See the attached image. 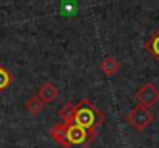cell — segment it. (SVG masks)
Masks as SVG:
<instances>
[{
	"mask_svg": "<svg viewBox=\"0 0 159 148\" xmlns=\"http://www.w3.org/2000/svg\"><path fill=\"white\" fill-rule=\"evenodd\" d=\"M50 136L57 145L63 148H87L96 141L98 133H91L71 120L54 123L50 130Z\"/></svg>",
	"mask_w": 159,
	"mask_h": 148,
	"instance_id": "6da1fadb",
	"label": "cell"
},
{
	"mask_svg": "<svg viewBox=\"0 0 159 148\" xmlns=\"http://www.w3.org/2000/svg\"><path fill=\"white\" fill-rule=\"evenodd\" d=\"M105 114L90 100V99H82L77 103H74V113H73V122L77 123L79 127L98 133V128L105 123Z\"/></svg>",
	"mask_w": 159,
	"mask_h": 148,
	"instance_id": "7a4b0ae2",
	"label": "cell"
},
{
	"mask_svg": "<svg viewBox=\"0 0 159 148\" xmlns=\"http://www.w3.org/2000/svg\"><path fill=\"white\" fill-rule=\"evenodd\" d=\"M125 120H127V123H128L133 130H136L138 133H142V131H145V128H148V125L155 120V116H153V113L150 111V108L142 106V105L138 103V105L127 114Z\"/></svg>",
	"mask_w": 159,
	"mask_h": 148,
	"instance_id": "3957f363",
	"label": "cell"
},
{
	"mask_svg": "<svg viewBox=\"0 0 159 148\" xmlns=\"http://www.w3.org/2000/svg\"><path fill=\"white\" fill-rule=\"evenodd\" d=\"M134 97L138 100L139 105L142 106H153L159 102V88L156 83L153 82H145L144 85H141L138 88V91L134 93Z\"/></svg>",
	"mask_w": 159,
	"mask_h": 148,
	"instance_id": "277c9868",
	"label": "cell"
},
{
	"mask_svg": "<svg viewBox=\"0 0 159 148\" xmlns=\"http://www.w3.org/2000/svg\"><path fill=\"white\" fill-rule=\"evenodd\" d=\"M36 96L40 99L45 105H51L54 100L59 97V90H57V87L54 85L53 82H45L39 88V91H37Z\"/></svg>",
	"mask_w": 159,
	"mask_h": 148,
	"instance_id": "5b68a950",
	"label": "cell"
},
{
	"mask_svg": "<svg viewBox=\"0 0 159 148\" xmlns=\"http://www.w3.org/2000/svg\"><path fill=\"white\" fill-rule=\"evenodd\" d=\"M144 48H145L147 52H150V54L153 56V59H155V60H158L159 62V29L155 33V34H152V36L145 40Z\"/></svg>",
	"mask_w": 159,
	"mask_h": 148,
	"instance_id": "8992f818",
	"label": "cell"
},
{
	"mask_svg": "<svg viewBox=\"0 0 159 148\" xmlns=\"http://www.w3.org/2000/svg\"><path fill=\"white\" fill-rule=\"evenodd\" d=\"M119 68H120V65H119V62L114 57H105L101 62V71L104 74H107V76H114L119 71Z\"/></svg>",
	"mask_w": 159,
	"mask_h": 148,
	"instance_id": "52a82bcc",
	"label": "cell"
},
{
	"mask_svg": "<svg viewBox=\"0 0 159 148\" xmlns=\"http://www.w3.org/2000/svg\"><path fill=\"white\" fill-rule=\"evenodd\" d=\"M43 106H45V103H43L40 99L37 97V96L30 97V99H28V102L25 103V110H26V111H28L31 116H39V114L42 113Z\"/></svg>",
	"mask_w": 159,
	"mask_h": 148,
	"instance_id": "ba28073f",
	"label": "cell"
},
{
	"mask_svg": "<svg viewBox=\"0 0 159 148\" xmlns=\"http://www.w3.org/2000/svg\"><path fill=\"white\" fill-rule=\"evenodd\" d=\"M12 80H14L12 79V74L8 71V68L3 66V65H0V93L6 91L11 87Z\"/></svg>",
	"mask_w": 159,
	"mask_h": 148,
	"instance_id": "9c48e42d",
	"label": "cell"
},
{
	"mask_svg": "<svg viewBox=\"0 0 159 148\" xmlns=\"http://www.w3.org/2000/svg\"><path fill=\"white\" fill-rule=\"evenodd\" d=\"M73 113H74V103L71 102H66L59 111H57V116L62 122H71L73 120Z\"/></svg>",
	"mask_w": 159,
	"mask_h": 148,
	"instance_id": "30bf717a",
	"label": "cell"
}]
</instances>
